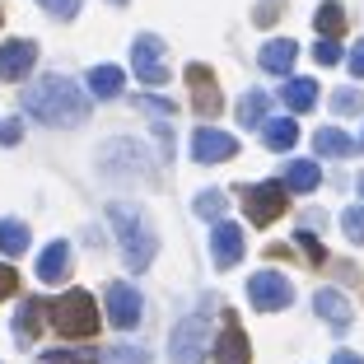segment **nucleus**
I'll list each match as a JSON object with an SVG mask.
<instances>
[{"instance_id": "nucleus-33", "label": "nucleus", "mask_w": 364, "mask_h": 364, "mask_svg": "<svg viewBox=\"0 0 364 364\" xmlns=\"http://www.w3.org/2000/svg\"><path fill=\"white\" fill-rule=\"evenodd\" d=\"M313 56H318V65H336V61H341V47H336V38H322V43L318 47H313Z\"/></svg>"}, {"instance_id": "nucleus-5", "label": "nucleus", "mask_w": 364, "mask_h": 364, "mask_svg": "<svg viewBox=\"0 0 364 364\" xmlns=\"http://www.w3.org/2000/svg\"><path fill=\"white\" fill-rule=\"evenodd\" d=\"M98 168H103V178H117V182H145L150 178V154L140 150L136 140H107L103 150H98Z\"/></svg>"}, {"instance_id": "nucleus-8", "label": "nucleus", "mask_w": 364, "mask_h": 364, "mask_svg": "<svg viewBox=\"0 0 364 364\" xmlns=\"http://www.w3.org/2000/svg\"><path fill=\"white\" fill-rule=\"evenodd\" d=\"M131 70H136L145 85H164L168 80V65H164V43L154 33H140L131 43Z\"/></svg>"}, {"instance_id": "nucleus-7", "label": "nucleus", "mask_w": 364, "mask_h": 364, "mask_svg": "<svg viewBox=\"0 0 364 364\" xmlns=\"http://www.w3.org/2000/svg\"><path fill=\"white\" fill-rule=\"evenodd\" d=\"M247 299H252V309L262 313H280L294 304V285H289L280 271H257V276L247 280Z\"/></svg>"}, {"instance_id": "nucleus-2", "label": "nucleus", "mask_w": 364, "mask_h": 364, "mask_svg": "<svg viewBox=\"0 0 364 364\" xmlns=\"http://www.w3.org/2000/svg\"><path fill=\"white\" fill-rule=\"evenodd\" d=\"M107 220H112V229H117V243H122V257H127V271H145L154 262V247H159V238H154L150 220L140 215V205H107Z\"/></svg>"}, {"instance_id": "nucleus-41", "label": "nucleus", "mask_w": 364, "mask_h": 364, "mask_svg": "<svg viewBox=\"0 0 364 364\" xmlns=\"http://www.w3.org/2000/svg\"><path fill=\"white\" fill-rule=\"evenodd\" d=\"M360 196H364V173H360Z\"/></svg>"}, {"instance_id": "nucleus-14", "label": "nucleus", "mask_w": 364, "mask_h": 364, "mask_svg": "<svg viewBox=\"0 0 364 364\" xmlns=\"http://www.w3.org/2000/svg\"><path fill=\"white\" fill-rule=\"evenodd\" d=\"M215 364H247L252 360V346H247V336H243V327L234 322V313H229V322H225V332H220V341H215Z\"/></svg>"}, {"instance_id": "nucleus-1", "label": "nucleus", "mask_w": 364, "mask_h": 364, "mask_svg": "<svg viewBox=\"0 0 364 364\" xmlns=\"http://www.w3.org/2000/svg\"><path fill=\"white\" fill-rule=\"evenodd\" d=\"M89 94H80V85L65 75H43L33 89H23V112L47 127H80L89 122Z\"/></svg>"}, {"instance_id": "nucleus-24", "label": "nucleus", "mask_w": 364, "mask_h": 364, "mask_svg": "<svg viewBox=\"0 0 364 364\" xmlns=\"http://www.w3.org/2000/svg\"><path fill=\"white\" fill-rule=\"evenodd\" d=\"M267 107H271V94L247 89L243 103H238V122H243V127H262V122H267Z\"/></svg>"}, {"instance_id": "nucleus-13", "label": "nucleus", "mask_w": 364, "mask_h": 364, "mask_svg": "<svg viewBox=\"0 0 364 364\" xmlns=\"http://www.w3.org/2000/svg\"><path fill=\"white\" fill-rule=\"evenodd\" d=\"M33 61H38V47L28 43V38H10V43H0V80H23L33 70Z\"/></svg>"}, {"instance_id": "nucleus-16", "label": "nucleus", "mask_w": 364, "mask_h": 364, "mask_svg": "<svg viewBox=\"0 0 364 364\" xmlns=\"http://www.w3.org/2000/svg\"><path fill=\"white\" fill-rule=\"evenodd\" d=\"M65 271H70V243H47L43 257H38V280L43 285H56V280H65Z\"/></svg>"}, {"instance_id": "nucleus-40", "label": "nucleus", "mask_w": 364, "mask_h": 364, "mask_svg": "<svg viewBox=\"0 0 364 364\" xmlns=\"http://www.w3.org/2000/svg\"><path fill=\"white\" fill-rule=\"evenodd\" d=\"M332 364H364V360H360V355H355V350H341V355H336Z\"/></svg>"}, {"instance_id": "nucleus-22", "label": "nucleus", "mask_w": 364, "mask_h": 364, "mask_svg": "<svg viewBox=\"0 0 364 364\" xmlns=\"http://www.w3.org/2000/svg\"><path fill=\"white\" fill-rule=\"evenodd\" d=\"M313 150L327 154V159H346V154L355 150V140L346 136V131H336V127H322V131H313Z\"/></svg>"}, {"instance_id": "nucleus-29", "label": "nucleus", "mask_w": 364, "mask_h": 364, "mask_svg": "<svg viewBox=\"0 0 364 364\" xmlns=\"http://www.w3.org/2000/svg\"><path fill=\"white\" fill-rule=\"evenodd\" d=\"M196 215L201 220H220L225 215V192H201L196 196Z\"/></svg>"}, {"instance_id": "nucleus-42", "label": "nucleus", "mask_w": 364, "mask_h": 364, "mask_svg": "<svg viewBox=\"0 0 364 364\" xmlns=\"http://www.w3.org/2000/svg\"><path fill=\"white\" fill-rule=\"evenodd\" d=\"M112 5H127V0H112Z\"/></svg>"}, {"instance_id": "nucleus-18", "label": "nucleus", "mask_w": 364, "mask_h": 364, "mask_svg": "<svg viewBox=\"0 0 364 364\" xmlns=\"http://www.w3.org/2000/svg\"><path fill=\"white\" fill-rule=\"evenodd\" d=\"M294 56H299V47L289 43V38H276V43H267L262 47V70L267 75H289V65H294Z\"/></svg>"}, {"instance_id": "nucleus-17", "label": "nucleus", "mask_w": 364, "mask_h": 364, "mask_svg": "<svg viewBox=\"0 0 364 364\" xmlns=\"http://www.w3.org/2000/svg\"><path fill=\"white\" fill-rule=\"evenodd\" d=\"M294 140H299V127H294V117H267L262 122V145L267 150H294Z\"/></svg>"}, {"instance_id": "nucleus-11", "label": "nucleus", "mask_w": 364, "mask_h": 364, "mask_svg": "<svg viewBox=\"0 0 364 364\" xmlns=\"http://www.w3.org/2000/svg\"><path fill=\"white\" fill-rule=\"evenodd\" d=\"M243 229L238 225H229V220H215V234H210V257H215V267L220 271H229V267H238L243 262Z\"/></svg>"}, {"instance_id": "nucleus-23", "label": "nucleus", "mask_w": 364, "mask_h": 364, "mask_svg": "<svg viewBox=\"0 0 364 364\" xmlns=\"http://www.w3.org/2000/svg\"><path fill=\"white\" fill-rule=\"evenodd\" d=\"M280 98H285L289 112H309V107L318 103V85H313V80H285Z\"/></svg>"}, {"instance_id": "nucleus-39", "label": "nucleus", "mask_w": 364, "mask_h": 364, "mask_svg": "<svg viewBox=\"0 0 364 364\" xmlns=\"http://www.w3.org/2000/svg\"><path fill=\"white\" fill-rule=\"evenodd\" d=\"M276 10H280V0H262V5H257V23H271Z\"/></svg>"}, {"instance_id": "nucleus-27", "label": "nucleus", "mask_w": 364, "mask_h": 364, "mask_svg": "<svg viewBox=\"0 0 364 364\" xmlns=\"http://www.w3.org/2000/svg\"><path fill=\"white\" fill-rule=\"evenodd\" d=\"M98 364H150V350H140V346H107L98 355Z\"/></svg>"}, {"instance_id": "nucleus-37", "label": "nucleus", "mask_w": 364, "mask_h": 364, "mask_svg": "<svg viewBox=\"0 0 364 364\" xmlns=\"http://www.w3.org/2000/svg\"><path fill=\"white\" fill-rule=\"evenodd\" d=\"M346 65H350V75H355V80H364V38L355 43V52L346 56Z\"/></svg>"}, {"instance_id": "nucleus-21", "label": "nucleus", "mask_w": 364, "mask_h": 364, "mask_svg": "<svg viewBox=\"0 0 364 364\" xmlns=\"http://www.w3.org/2000/svg\"><path fill=\"white\" fill-rule=\"evenodd\" d=\"M318 182H322V168L313 159H289L285 164V187L289 192H313Z\"/></svg>"}, {"instance_id": "nucleus-20", "label": "nucleus", "mask_w": 364, "mask_h": 364, "mask_svg": "<svg viewBox=\"0 0 364 364\" xmlns=\"http://www.w3.org/2000/svg\"><path fill=\"white\" fill-rule=\"evenodd\" d=\"M43 318H47V304L43 299H23L19 304V318H14V336L28 346L33 336H38V327H43Z\"/></svg>"}, {"instance_id": "nucleus-43", "label": "nucleus", "mask_w": 364, "mask_h": 364, "mask_svg": "<svg viewBox=\"0 0 364 364\" xmlns=\"http://www.w3.org/2000/svg\"><path fill=\"white\" fill-rule=\"evenodd\" d=\"M0 19H5V14H0Z\"/></svg>"}, {"instance_id": "nucleus-3", "label": "nucleus", "mask_w": 364, "mask_h": 364, "mask_svg": "<svg viewBox=\"0 0 364 364\" xmlns=\"http://www.w3.org/2000/svg\"><path fill=\"white\" fill-rule=\"evenodd\" d=\"M47 318H52V327L61 336H70V341H89V336L98 332V304L89 289H65L61 299L47 304Z\"/></svg>"}, {"instance_id": "nucleus-4", "label": "nucleus", "mask_w": 364, "mask_h": 364, "mask_svg": "<svg viewBox=\"0 0 364 364\" xmlns=\"http://www.w3.org/2000/svg\"><path fill=\"white\" fill-rule=\"evenodd\" d=\"M205 336H210V318L205 309L187 313L168 336V364H205Z\"/></svg>"}, {"instance_id": "nucleus-36", "label": "nucleus", "mask_w": 364, "mask_h": 364, "mask_svg": "<svg viewBox=\"0 0 364 364\" xmlns=\"http://www.w3.org/2000/svg\"><path fill=\"white\" fill-rule=\"evenodd\" d=\"M14 289H19V276H14V271L5 267V262H0V299H10Z\"/></svg>"}, {"instance_id": "nucleus-19", "label": "nucleus", "mask_w": 364, "mask_h": 364, "mask_svg": "<svg viewBox=\"0 0 364 364\" xmlns=\"http://www.w3.org/2000/svg\"><path fill=\"white\" fill-rule=\"evenodd\" d=\"M127 89V75H122L117 65H94L89 70V94L94 98H117Z\"/></svg>"}, {"instance_id": "nucleus-38", "label": "nucleus", "mask_w": 364, "mask_h": 364, "mask_svg": "<svg viewBox=\"0 0 364 364\" xmlns=\"http://www.w3.org/2000/svg\"><path fill=\"white\" fill-rule=\"evenodd\" d=\"M19 136H23V127H19V122H0V145H19Z\"/></svg>"}, {"instance_id": "nucleus-30", "label": "nucleus", "mask_w": 364, "mask_h": 364, "mask_svg": "<svg viewBox=\"0 0 364 364\" xmlns=\"http://www.w3.org/2000/svg\"><path fill=\"white\" fill-rule=\"evenodd\" d=\"M341 229L350 243H364V205H350V210L341 215Z\"/></svg>"}, {"instance_id": "nucleus-25", "label": "nucleus", "mask_w": 364, "mask_h": 364, "mask_svg": "<svg viewBox=\"0 0 364 364\" xmlns=\"http://www.w3.org/2000/svg\"><path fill=\"white\" fill-rule=\"evenodd\" d=\"M0 252H5V257L28 252V225H19V220H0Z\"/></svg>"}, {"instance_id": "nucleus-9", "label": "nucleus", "mask_w": 364, "mask_h": 364, "mask_svg": "<svg viewBox=\"0 0 364 364\" xmlns=\"http://www.w3.org/2000/svg\"><path fill=\"white\" fill-rule=\"evenodd\" d=\"M140 313H145V299H140L136 285H127V280L107 285V322H112V327L131 332V327L140 322Z\"/></svg>"}, {"instance_id": "nucleus-32", "label": "nucleus", "mask_w": 364, "mask_h": 364, "mask_svg": "<svg viewBox=\"0 0 364 364\" xmlns=\"http://www.w3.org/2000/svg\"><path fill=\"white\" fill-rule=\"evenodd\" d=\"M43 364H98L94 355H80V350H47Z\"/></svg>"}, {"instance_id": "nucleus-28", "label": "nucleus", "mask_w": 364, "mask_h": 364, "mask_svg": "<svg viewBox=\"0 0 364 364\" xmlns=\"http://www.w3.org/2000/svg\"><path fill=\"white\" fill-rule=\"evenodd\" d=\"M332 112H336V117H355V112H364V94L355 85L336 89V94H332Z\"/></svg>"}, {"instance_id": "nucleus-34", "label": "nucleus", "mask_w": 364, "mask_h": 364, "mask_svg": "<svg viewBox=\"0 0 364 364\" xmlns=\"http://www.w3.org/2000/svg\"><path fill=\"white\" fill-rule=\"evenodd\" d=\"M294 243H299L304 252H309V262H322V257H327V252H322V243L309 234V229H299V234H294Z\"/></svg>"}, {"instance_id": "nucleus-6", "label": "nucleus", "mask_w": 364, "mask_h": 364, "mask_svg": "<svg viewBox=\"0 0 364 364\" xmlns=\"http://www.w3.org/2000/svg\"><path fill=\"white\" fill-rule=\"evenodd\" d=\"M243 210L252 225H276L280 215L289 210V187L285 182H257V187H243Z\"/></svg>"}, {"instance_id": "nucleus-31", "label": "nucleus", "mask_w": 364, "mask_h": 364, "mask_svg": "<svg viewBox=\"0 0 364 364\" xmlns=\"http://www.w3.org/2000/svg\"><path fill=\"white\" fill-rule=\"evenodd\" d=\"M38 5H43V10L52 14V19H75L85 0H38Z\"/></svg>"}, {"instance_id": "nucleus-35", "label": "nucleus", "mask_w": 364, "mask_h": 364, "mask_svg": "<svg viewBox=\"0 0 364 364\" xmlns=\"http://www.w3.org/2000/svg\"><path fill=\"white\" fill-rule=\"evenodd\" d=\"M136 103L145 107V112H159V117H173V103H164V98H150V94H140Z\"/></svg>"}, {"instance_id": "nucleus-26", "label": "nucleus", "mask_w": 364, "mask_h": 364, "mask_svg": "<svg viewBox=\"0 0 364 364\" xmlns=\"http://www.w3.org/2000/svg\"><path fill=\"white\" fill-rule=\"evenodd\" d=\"M313 23H318V33H322V38H336V33L346 28V10L336 5V0H322V5H318V14H313Z\"/></svg>"}, {"instance_id": "nucleus-12", "label": "nucleus", "mask_w": 364, "mask_h": 364, "mask_svg": "<svg viewBox=\"0 0 364 364\" xmlns=\"http://www.w3.org/2000/svg\"><path fill=\"white\" fill-rule=\"evenodd\" d=\"M238 154V140L229 131H215V127H201L192 136V159L196 164H220V159H234Z\"/></svg>"}, {"instance_id": "nucleus-10", "label": "nucleus", "mask_w": 364, "mask_h": 364, "mask_svg": "<svg viewBox=\"0 0 364 364\" xmlns=\"http://www.w3.org/2000/svg\"><path fill=\"white\" fill-rule=\"evenodd\" d=\"M187 89H192V107L201 112V117H220V112H225L220 85H215V75L205 70L201 61H192V65H187Z\"/></svg>"}, {"instance_id": "nucleus-15", "label": "nucleus", "mask_w": 364, "mask_h": 364, "mask_svg": "<svg viewBox=\"0 0 364 364\" xmlns=\"http://www.w3.org/2000/svg\"><path fill=\"white\" fill-rule=\"evenodd\" d=\"M313 313H318L332 332H346V327H350V318H355L350 304H346V294H336V289H318V294H313Z\"/></svg>"}]
</instances>
